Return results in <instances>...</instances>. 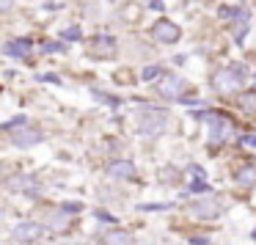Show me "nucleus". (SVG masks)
<instances>
[{
	"mask_svg": "<svg viewBox=\"0 0 256 245\" xmlns=\"http://www.w3.org/2000/svg\"><path fill=\"white\" fill-rule=\"evenodd\" d=\"M188 212L193 218H201V220H215V218L223 215V204L215 196H204V198H198V201H190Z\"/></svg>",
	"mask_w": 256,
	"mask_h": 245,
	"instance_id": "2",
	"label": "nucleus"
},
{
	"mask_svg": "<svg viewBox=\"0 0 256 245\" xmlns=\"http://www.w3.org/2000/svg\"><path fill=\"white\" fill-rule=\"evenodd\" d=\"M69 223H72L69 210H58V212H52V215L47 218V226H50V232H66Z\"/></svg>",
	"mask_w": 256,
	"mask_h": 245,
	"instance_id": "9",
	"label": "nucleus"
},
{
	"mask_svg": "<svg viewBox=\"0 0 256 245\" xmlns=\"http://www.w3.org/2000/svg\"><path fill=\"white\" fill-rule=\"evenodd\" d=\"M146 3H149V6H154L157 12H162V3H160V0H146Z\"/></svg>",
	"mask_w": 256,
	"mask_h": 245,
	"instance_id": "21",
	"label": "nucleus"
},
{
	"mask_svg": "<svg viewBox=\"0 0 256 245\" xmlns=\"http://www.w3.org/2000/svg\"><path fill=\"white\" fill-rule=\"evenodd\" d=\"M42 237V226L39 223H20L17 228H14V240H20V242H34V240Z\"/></svg>",
	"mask_w": 256,
	"mask_h": 245,
	"instance_id": "8",
	"label": "nucleus"
},
{
	"mask_svg": "<svg viewBox=\"0 0 256 245\" xmlns=\"http://www.w3.org/2000/svg\"><path fill=\"white\" fill-rule=\"evenodd\" d=\"M240 108L248 113H256V94H242L240 96Z\"/></svg>",
	"mask_w": 256,
	"mask_h": 245,
	"instance_id": "16",
	"label": "nucleus"
},
{
	"mask_svg": "<svg viewBox=\"0 0 256 245\" xmlns=\"http://www.w3.org/2000/svg\"><path fill=\"white\" fill-rule=\"evenodd\" d=\"M39 140H42V132L34 127H22V130H14L12 132V144L20 146V149H28V146L39 144Z\"/></svg>",
	"mask_w": 256,
	"mask_h": 245,
	"instance_id": "7",
	"label": "nucleus"
},
{
	"mask_svg": "<svg viewBox=\"0 0 256 245\" xmlns=\"http://www.w3.org/2000/svg\"><path fill=\"white\" fill-rule=\"evenodd\" d=\"M116 39L113 36H96L94 42H91V47H88V52L94 58H102V61H108V58H113L116 56Z\"/></svg>",
	"mask_w": 256,
	"mask_h": 245,
	"instance_id": "6",
	"label": "nucleus"
},
{
	"mask_svg": "<svg viewBox=\"0 0 256 245\" xmlns=\"http://www.w3.org/2000/svg\"><path fill=\"white\" fill-rule=\"evenodd\" d=\"M135 122H138V130L144 135H157L166 130V122H168V113L160 110V108H140L138 116H135Z\"/></svg>",
	"mask_w": 256,
	"mask_h": 245,
	"instance_id": "1",
	"label": "nucleus"
},
{
	"mask_svg": "<svg viewBox=\"0 0 256 245\" xmlns=\"http://www.w3.org/2000/svg\"><path fill=\"white\" fill-rule=\"evenodd\" d=\"M118 17H122L124 22H135V20H140V6L138 3H124V6L118 8Z\"/></svg>",
	"mask_w": 256,
	"mask_h": 245,
	"instance_id": "13",
	"label": "nucleus"
},
{
	"mask_svg": "<svg viewBox=\"0 0 256 245\" xmlns=\"http://www.w3.org/2000/svg\"><path fill=\"white\" fill-rule=\"evenodd\" d=\"M212 86H215V91H220V94H232V91H237L240 78H237L234 69H220V72L212 74Z\"/></svg>",
	"mask_w": 256,
	"mask_h": 245,
	"instance_id": "5",
	"label": "nucleus"
},
{
	"mask_svg": "<svg viewBox=\"0 0 256 245\" xmlns=\"http://www.w3.org/2000/svg\"><path fill=\"white\" fill-rule=\"evenodd\" d=\"M237 182L242 184V188H254L256 184V168H242V171L237 174Z\"/></svg>",
	"mask_w": 256,
	"mask_h": 245,
	"instance_id": "15",
	"label": "nucleus"
},
{
	"mask_svg": "<svg viewBox=\"0 0 256 245\" xmlns=\"http://www.w3.org/2000/svg\"><path fill=\"white\" fill-rule=\"evenodd\" d=\"M242 144H245V146H256V135H245Z\"/></svg>",
	"mask_w": 256,
	"mask_h": 245,
	"instance_id": "20",
	"label": "nucleus"
},
{
	"mask_svg": "<svg viewBox=\"0 0 256 245\" xmlns=\"http://www.w3.org/2000/svg\"><path fill=\"white\" fill-rule=\"evenodd\" d=\"M3 50H6V56H20V58H25L30 52V42L28 39H20V42H8L6 47H3Z\"/></svg>",
	"mask_w": 256,
	"mask_h": 245,
	"instance_id": "11",
	"label": "nucleus"
},
{
	"mask_svg": "<svg viewBox=\"0 0 256 245\" xmlns=\"http://www.w3.org/2000/svg\"><path fill=\"white\" fill-rule=\"evenodd\" d=\"M184 91V80H179L176 74H166V78L157 80V94L166 96V100H176V96H182Z\"/></svg>",
	"mask_w": 256,
	"mask_h": 245,
	"instance_id": "4",
	"label": "nucleus"
},
{
	"mask_svg": "<svg viewBox=\"0 0 256 245\" xmlns=\"http://www.w3.org/2000/svg\"><path fill=\"white\" fill-rule=\"evenodd\" d=\"M105 245H135V240L130 237L127 232H116V228H113V232L105 234Z\"/></svg>",
	"mask_w": 256,
	"mask_h": 245,
	"instance_id": "12",
	"label": "nucleus"
},
{
	"mask_svg": "<svg viewBox=\"0 0 256 245\" xmlns=\"http://www.w3.org/2000/svg\"><path fill=\"white\" fill-rule=\"evenodd\" d=\"M228 22H234V36L240 39V36L245 34V28H248V14H245V12H237L232 20H228Z\"/></svg>",
	"mask_w": 256,
	"mask_h": 245,
	"instance_id": "14",
	"label": "nucleus"
},
{
	"mask_svg": "<svg viewBox=\"0 0 256 245\" xmlns=\"http://www.w3.org/2000/svg\"><path fill=\"white\" fill-rule=\"evenodd\" d=\"M14 6V0H0V12H8Z\"/></svg>",
	"mask_w": 256,
	"mask_h": 245,
	"instance_id": "19",
	"label": "nucleus"
},
{
	"mask_svg": "<svg viewBox=\"0 0 256 245\" xmlns=\"http://www.w3.org/2000/svg\"><path fill=\"white\" fill-rule=\"evenodd\" d=\"M110 176H118V179H132V176H135V166H132V162H127V160L113 162V166H110Z\"/></svg>",
	"mask_w": 256,
	"mask_h": 245,
	"instance_id": "10",
	"label": "nucleus"
},
{
	"mask_svg": "<svg viewBox=\"0 0 256 245\" xmlns=\"http://www.w3.org/2000/svg\"><path fill=\"white\" fill-rule=\"evenodd\" d=\"M44 50L47 52H58V50H61V44H44Z\"/></svg>",
	"mask_w": 256,
	"mask_h": 245,
	"instance_id": "22",
	"label": "nucleus"
},
{
	"mask_svg": "<svg viewBox=\"0 0 256 245\" xmlns=\"http://www.w3.org/2000/svg\"><path fill=\"white\" fill-rule=\"evenodd\" d=\"M157 74H160V69H157V66L144 69V80H152V78H157Z\"/></svg>",
	"mask_w": 256,
	"mask_h": 245,
	"instance_id": "17",
	"label": "nucleus"
},
{
	"mask_svg": "<svg viewBox=\"0 0 256 245\" xmlns=\"http://www.w3.org/2000/svg\"><path fill=\"white\" fill-rule=\"evenodd\" d=\"M78 36H80V28H72V30L64 34V39H78Z\"/></svg>",
	"mask_w": 256,
	"mask_h": 245,
	"instance_id": "18",
	"label": "nucleus"
},
{
	"mask_svg": "<svg viewBox=\"0 0 256 245\" xmlns=\"http://www.w3.org/2000/svg\"><path fill=\"white\" fill-rule=\"evenodd\" d=\"M152 36H154L157 42H162V44H174V42H179L182 30H179V25L171 22V20H157L154 28H152Z\"/></svg>",
	"mask_w": 256,
	"mask_h": 245,
	"instance_id": "3",
	"label": "nucleus"
}]
</instances>
